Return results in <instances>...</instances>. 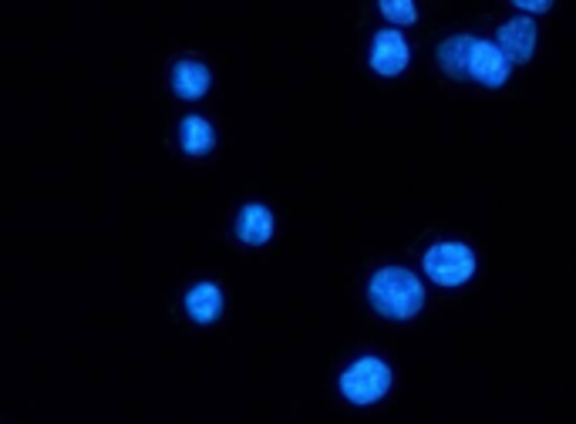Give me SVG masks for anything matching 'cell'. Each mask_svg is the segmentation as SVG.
Returning a JSON list of instances; mask_svg holds the SVG:
<instances>
[{
    "mask_svg": "<svg viewBox=\"0 0 576 424\" xmlns=\"http://www.w3.org/2000/svg\"><path fill=\"white\" fill-rule=\"evenodd\" d=\"M371 307L381 317H392V320H411L421 307H425V287L421 279L405 270V266H384L371 276V287H368Z\"/></svg>",
    "mask_w": 576,
    "mask_h": 424,
    "instance_id": "6da1fadb",
    "label": "cell"
},
{
    "mask_svg": "<svg viewBox=\"0 0 576 424\" xmlns=\"http://www.w3.org/2000/svg\"><path fill=\"white\" fill-rule=\"evenodd\" d=\"M392 370L381 357H361L341 374V391L351 404H374L388 394Z\"/></svg>",
    "mask_w": 576,
    "mask_h": 424,
    "instance_id": "7a4b0ae2",
    "label": "cell"
},
{
    "mask_svg": "<svg viewBox=\"0 0 576 424\" xmlns=\"http://www.w3.org/2000/svg\"><path fill=\"white\" fill-rule=\"evenodd\" d=\"M425 273L439 287H462L475 273V253L465 243H439L425 253Z\"/></svg>",
    "mask_w": 576,
    "mask_h": 424,
    "instance_id": "3957f363",
    "label": "cell"
},
{
    "mask_svg": "<svg viewBox=\"0 0 576 424\" xmlns=\"http://www.w3.org/2000/svg\"><path fill=\"white\" fill-rule=\"evenodd\" d=\"M408 58H411V51H408V41H405L402 31L384 27V31L374 34V44H371V68H374L377 75H384V78L402 75V71L408 68Z\"/></svg>",
    "mask_w": 576,
    "mask_h": 424,
    "instance_id": "277c9868",
    "label": "cell"
},
{
    "mask_svg": "<svg viewBox=\"0 0 576 424\" xmlns=\"http://www.w3.org/2000/svg\"><path fill=\"white\" fill-rule=\"evenodd\" d=\"M502 58L509 65H522V61H530L533 51H537V24L530 18H512L499 27L496 41H493Z\"/></svg>",
    "mask_w": 576,
    "mask_h": 424,
    "instance_id": "5b68a950",
    "label": "cell"
},
{
    "mask_svg": "<svg viewBox=\"0 0 576 424\" xmlns=\"http://www.w3.org/2000/svg\"><path fill=\"white\" fill-rule=\"evenodd\" d=\"M468 78H475L478 84L486 88H499L509 81V61L502 58V51L493 41L475 37L472 55H468Z\"/></svg>",
    "mask_w": 576,
    "mask_h": 424,
    "instance_id": "8992f818",
    "label": "cell"
},
{
    "mask_svg": "<svg viewBox=\"0 0 576 424\" xmlns=\"http://www.w3.org/2000/svg\"><path fill=\"white\" fill-rule=\"evenodd\" d=\"M236 236L250 247H263L273 236V213L260 203L244 206V213H239V219H236Z\"/></svg>",
    "mask_w": 576,
    "mask_h": 424,
    "instance_id": "52a82bcc",
    "label": "cell"
},
{
    "mask_svg": "<svg viewBox=\"0 0 576 424\" xmlns=\"http://www.w3.org/2000/svg\"><path fill=\"white\" fill-rule=\"evenodd\" d=\"M172 91L185 102H196L210 91V68L200 61H179L172 68Z\"/></svg>",
    "mask_w": 576,
    "mask_h": 424,
    "instance_id": "ba28073f",
    "label": "cell"
},
{
    "mask_svg": "<svg viewBox=\"0 0 576 424\" xmlns=\"http://www.w3.org/2000/svg\"><path fill=\"white\" fill-rule=\"evenodd\" d=\"M185 310L196 323H213L223 313V290L216 283H196L185 297Z\"/></svg>",
    "mask_w": 576,
    "mask_h": 424,
    "instance_id": "9c48e42d",
    "label": "cell"
},
{
    "mask_svg": "<svg viewBox=\"0 0 576 424\" xmlns=\"http://www.w3.org/2000/svg\"><path fill=\"white\" fill-rule=\"evenodd\" d=\"M472 44H475V37H468V34H455L445 44H439V65L445 68L449 78H455V81H465L468 78Z\"/></svg>",
    "mask_w": 576,
    "mask_h": 424,
    "instance_id": "30bf717a",
    "label": "cell"
},
{
    "mask_svg": "<svg viewBox=\"0 0 576 424\" xmlns=\"http://www.w3.org/2000/svg\"><path fill=\"white\" fill-rule=\"evenodd\" d=\"M179 146H182L189 156H206V152L216 146V131H213V125H210L206 118L189 115V118H182V125H179Z\"/></svg>",
    "mask_w": 576,
    "mask_h": 424,
    "instance_id": "8fae6325",
    "label": "cell"
},
{
    "mask_svg": "<svg viewBox=\"0 0 576 424\" xmlns=\"http://www.w3.org/2000/svg\"><path fill=\"white\" fill-rule=\"evenodd\" d=\"M381 14L388 21H395V24H415L418 21V8L411 4V0H384Z\"/></svg>",
    "mask_w": 576,
    "mask_h": 424,
    "instance_id": "7c38bea8",
    "label": "cell"
},
{
    "mask_svg": "<svg viewBox=\"0 0 576 424\" xmlns=\"http://www.w3.org/2000/svg\"><path fill=\"white\" fill-rule=\"evenodd\" d=\"M516 8H519L522 18H526V14H543V11H550L553 4H550V0H519Z\"/></svg>",
    "mask_w": 576,
    "mask_h": 424,
    "instance_id": "4fadbf2b",
    "label": "cell"
}]
</instances>
